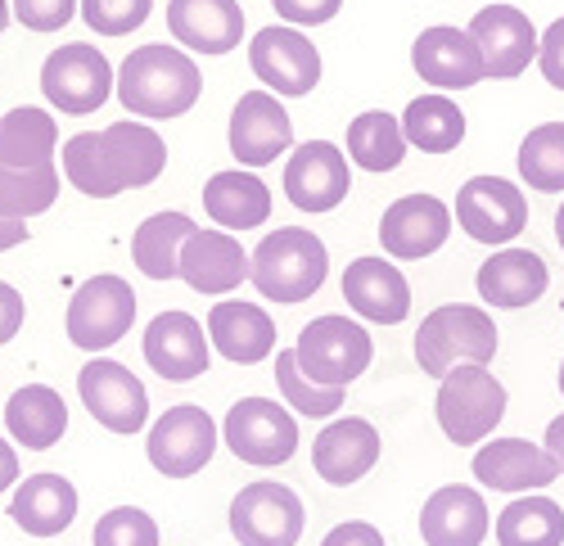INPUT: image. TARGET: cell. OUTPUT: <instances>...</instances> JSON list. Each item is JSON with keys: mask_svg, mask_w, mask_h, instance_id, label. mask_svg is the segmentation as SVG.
<instances>
[{"mask_svg": "<svg viewBox=\"0 0 564 546\" xmlns=\"http://www.w3.org/2000/svg\"><path fill=\"white\" fill-rule=\"evenodd\" d=\"M352 190L348 154L335 141H307L285 163V195L303 212H335Z\"/></svg>", "mask_w": 564, "mask_h": 546, "instance_id": "16", "label": "cell"}, {"mask_svg": "<svg viewBox=\"0 0 564 546\" xmlns=\"http://www.w3.org/2000/svg\"><path fill=\"white\" fill-rule=\"evenodd\" d=\"M321 546H389L384 533L366 524V520H348V524H335L330 533L321 537Z\"/></svg>", "mask_w": 564, "mask_h": 546, "instance_id": "45", "label": "cell"}, {"mask_svg": "<svg viewBox=\"0 0 564 546\" xmlns=\"http://www.w3.org/2000/svg\"><path fill=\"white\" fill-rule=\"evenodd\" d=\"M131 326H135V290L113 271L82 281L64 316V330L82 352L113 348L122 335H131Z\"/></svg>", "mask_w": 564, "mask_h": 546, "instance_id": "9", "label": "cell"}, {"mask_svg": "<svg viewBox=\"0 0 564 546\" xmlns=\"http://www.w3.org/2000/svg\"><path fill=\"white\" fill-rule=\"evenodd\" d=\"M113 68L105 59V51H96V45L86 41H68L59 45L55 55H45L41 64V90L45 100H51V109L68 113V118H86L109 105L113 96Z\"/></svg>", "mask_w": 564, "mask_h": 546, "instance_id": "7", "label": "cell"}, {"mask_svg": "<svg viewBox=\"0 0 564 546\" xmlns=\"http://www.w3.org/2000/svg\"><path fill=\"white\" fill-rule=\"evenodd\" d=\"M475 285H479V298L488 307H510L514 312V307H533L551 290V271L533 249H510L506 244L479 266Z\"/></svg>", "mask_w": 564, "mask_h": 546, "instance_id": "28", "label": "cell"}, {"mask_svg": "<svg viewBox=\"0 0 564 546\" xmlns=\"http://www.w3.org/2000/svg\"><path fill=\"white\" fill-rule=\"evenodd\" d=\"M344 298L357 316L375 326H402L411 316V285L384 258H357L344 271Z\"/></svg>", "mask_w": 564, "mask_h": 546, "instance_id": "26", "label": "cell"}, {"mask_svg": "<svg viewBox=\"0 0 564 546\" xmlns=\"http://www.w3.org/2000/svg\"><path fill=\"white\" fill-rule=\"evenodd\" d=\"M154 0H82V19L100 36H127L150 19Z\"/></svg>", "mask_w": 564, "mask_h": 546, "instance_id": "41", "label": "cell"}, {"mask_svg": "<svg viewBox=\"0 0 564 546\" xmlns=\"http://www.w3.org/2000/svg\"><path fill=\"white\" fill-rule=\"evenodd\" d=\"M199 226L185 217V212H154L135 226L131 236V258L140 266V276L150 281H176V266H181V244L191 240Z\"/></svg>", "mask_w": 564, "mask_h": 546, "instance_id": "32", "label": "cell"}, {"mask_svg": "<svg viewBox=\"0 0 564 546\" xmlns=\"http://www.w3.org/2000/svg\"><path fill=\"white\" fill-rule=\"evenodd\" d=\"M555 240H560V249H564V204H560V212H555Z\"/></svg>", "mask_w": 564, "mask_h": 546, "instance_id": "51", "label": "cell"}, {"mask_svg": "<svg viewBox=\"0 0 564 546\" xmlns=\"http://www.w3.org/2000/svg\"><path fill=\"white\" fill-rule=\"evenodd\" d=\"M542 447L551 451V461H555V466H560V474H564V412L546 425V443H542Z\"/></svg>", "mask_w": 564, "mask_h": 546, "instance_id": "48", "label": "cell"}, {"mask_svg": "<svg viewBox=\"0 0 564 546\" xmlns=\"http://www.w3.org/2000/svg\"><path fill=\"white\" fill-rule=\"evenodd\" d=\"M271 10L290 28H321L344 10V0H271Z\"/></svg>", "mask_w": 564, "mask_h": 546, "instance_id": "43", "label": "cell"}, {"mask_svg": "<svg viewBox=\"0 0 564 546\" xmlns=\"http://www.w3.org/2000/svg\"><path fill=\"white\" fill-rule=\"evenodd\" d=\"M10 19H14V10H10V0H0V36H6V28H10Z\"/></svg>", "mask_w": 564, "mask_h": 546, "instance_id": "50", "label": "cell"}, {"mask_svg": "<svg viewBox=\"0 0 564 546\" xmlns=\"http://www.w3.org/2000/svg\"><path fill=\"white\" fill-rule=\"evenodd\" d=\"M204 212L213 217V226L240 236V231H258L271 217V190L245 167H226L213 172L204 186Z\"/></svg>", "mask_w": 564, "mask_h": 546, "instance_id": "29", "label": "cell"}, {"mask_svg": "<svg viewBox=\"0 0 564 546\" xmlns=\"http://www.w3.org/2000/svg\"><path fill=\"white\" fill-rule=\"evenodd\" d=\"M506 402H510L506 384L488 367H456L438 380L434 416H438V429L447 434V443L475 447V443L492 438V429L506 416Z\"/></svg>", "mask_w": 564, "mask_h": 546, "instance_id": "5", "label": "cell"}, {"mask_svg": "<svg viewBox=\"0 0 564 546\" xmlns=\"http://www.w3.org/2000/svg\"><path fill=\"white\" fill-rule=\"evenodd\" d=\"M167 32L195 55H230L245 41L240 0H167Z\"/></svg>", "mask_w": 564, "mask_h": 546, "instance_id": "23", "label": "cell"}, {"mask_svg": "<svg viewBox=\"0 0 564 546\" xmlns=\"http://www.w3.org/2000/svg\"><path fill=\"white\" fill-rule=\"evenodd\" d=\"M303 520H307L303 496L275 479H258L240 488L230 502V537L240 546H299Z\"/></svg>", "mask_w": 564, "mask_h": 546, "instance_id": "10", "label": "cell"}, {"mask_svg": "<svg viewBox=\"0 0 564 546\" xmlns=\"http://www.w3.org/2000/svg\"><path fill=\"white\" fill-rule=\"evenodd\" d=\"M59 199V167L45 163V167H6L0 163V217L10 221H28L45 208H55Z\"/></svg>", "mask_w": 564, "mask_h": 546, "instance_id": "37", "label": "cell"}, {"mask_svg": "<svg viewBox=\"0 0 564 546\" xmlns=\"http://www.w3.org/2000/svg\"><path fill=\"white\" fill-rule=\"evenodd\" d=\"M330 276V253L307 226H275L249 253V281L271 303H303Z\"/></svg>", "mask_w": 564, "mask_h": 546, "instance_id": "3", "label": "cell"}, {"mask_svg": "<svg viewBox=\"0 0 564 546\" xmlns=\"http://www.w3.org/2000/svg\"><path fill=\"white\" fill-rule=\"evenodd\" d=\"M560 393H564V361H560Z\"/></svg>", "mask_w": 564, "mask_h": 546, "instance_id": "52", "label": "cell"}, {"mask_svg": "<svg viewBox=\"0 0 564 546\" xmlns=\"http://www.w3.org/2000/svg\"><path fill=\"white\" fill-rule=\"evenodd\" d=\"M492 357H497V326L475 303H443L415 330V361L434 380H443L456 367H488Z\"/></svg>", "mask_w": 564, "mask_h": 546, "instance_id": "4", "label": "cell"}, {"mask_svg": "<svg viewBox=\"0 0 564 546\" xmlns=\"http://www.w3.org/2000/svg\"><path fill=\"white\" fill-rule=\"evenodd\" d=\"M520 176L538 195L564 190V122H542L520 141Z\"/></svg>", "mask_w": 564, "mask_h": 546, "instance_id": "38", "label": "cell"}, {"mask_svg": "<svg viewBox=\"0 0 564 546\" xmlns=\"http://www.w3.org/2000/svg\"><path fill=\"white\" fill-rule=\"evenodd\" d=\"M475 479L492 492H510V496H524V492H538L546 483L560 479V466L551 461V451L529 443V438H492L475 451L469 461Z\"/></svg>", "mask_w": 564, "mask_h": 546, "instance_id": "20", "label": "cell"}, {"mask_svg": "<svg viewBox=\"0 0 564 546\" xmlns=\"http://www.w3.org/2000/svg\"><path fill=\"white\" fill-rule=\"evenodd\" d=\"M208 343L235 367H258L275 352V321L258 303L221 298L208 312Z\"/></svg>", "mask_w": 564, "mask_h": 546, "instance_id": "27", "label": "cell"}, {"mask_svg": "<svg viewBox=\"0 0 564 546\" xmlns=\"http://www.w3.org/2000/svg\"><path fill=\"white\" fill-rule=\"evenodd\" d=\"M55 150H59V122L36 109V105H23V109H10L0 118V163L6 167H45L55 163Z\"/></svg>", "mask_w": 564, "mask_h": 546, "instance_id": "33", "label": "cell"}, {"mask_svg": "<svg viewBox=\"0 0 564 546\" xmlns=\"http://www.w3.org/2000/svg\"><path fill=\"white\" fill-rule=\"evenodd\" d=\"M19 483V451L0 438V492H10Z\"/></svg>", "mask_w": 564, "mask_h": 546, "instance_id": "47", "label": "cell"}, {"mask_svg": "<svg viewBox=\"0 0 564 546\" xmlns=\"http://www.w3.org/2000/svg\"><path fill=\"white\" fill-rule=\"evenodd\" d=\"M452 208L438 195H402L380 217V244L398 262H420L447 244Z\"/></svg>", "mask_w": 564, "mask_h": 546, "instance_id": "17", "label": "cell"}, {"mask_svg": "<svg viewBox=\"0 0 564 546\" xmlns=\"http://www.w3.org/2000/svg\"><path fill=\"white\" fill-rule=\"evenodd\" d=\"M402 135L406 145L420 154H452L465 141V113L456 100H447L443 90L434 96H415L402 113Z\"/></svg>", "mask_w": 564, "mask_h": 546, "instance_id": "34", "label": "cell"}, {"mask_svg": "<svg viewBox=\"0 0 564 546\" xmlns=\"http://www.w3.org/2000/svg\"><path fill=\"white\" fill-rule=\"evenodd\" d=\"M538 68H542V77L555 90H564V19H555L542 32V41H538Z\"/></svg>", "mask_w": 564, "mask_h": 546, "instance_id": "44", "label": "cell"}, {"mask_svg": "<svg viewBox=\"0 0 564 546\" xmlns=\"http://www.w3.org/2000/svg\"><path fill=\"white\" fill-rule=\"evenodd\" d=\"M176 281H185L195 294L221 298V294L240 290L249 281V253L230 231H204L199 226V231L181 244Z\"/></svg>", "mask_w": 564, "mask_h": 546, "instance_id": "22", "label": "cell"}, {"mask_svg": "<svg viewBox=\"0 0 564 546\" xmlns=\"http://www.w3.org/2000/svg\"><path fill=\"white\" fill-rule=\"evenodd\" d=\"M380 461V429L361 416H344V421H330L316 443H312V466L325 483L335 488H352L357 479H366Z\"/></svg>", "mask_w": 564, "mask_h": 546, "instance_id": "24", "label": "cell"}, {"mask_svg": "<svg viewBox=\"0 0 564 546\" xmlns=\"http://www.w3.org/2000/svg\"><path fill=\"white\" fill-rule=\"evenodd\" d=\"M28 240V221H10V217H0V253H10Z\"/></svg>", "mask_w": 564, "mask_h": 546, "instance_id": "49", "label": "cell"}, {"mask_svg": "<svg viewBox=\"0 0 564 546\" xmlns=\"http://www.w3.org/2000/svg\"><path fill=\"white\" fill-rule=\"evenodd\" d=\"M406 135H402V118L384 113V109H366L348 122V163L366 167V172H398L406 159Z\"/></svg>", "mask_w": 564, "mask_h": 546, "instance_id": "35", "label": "cell"}, {"mask_svg": "<svg viewBox=\"0 0 564 546\" xmlns=\"http://www.w3.org/2000/svg\"><path fill=\"white\" fill-rule=\"evenodd\" d=\"M294 357H299V371L312 384L348 389L352 380H361L370 371L375 343H370L366 326H357V321H348V316L330 312V316H316V321L303 326V335L294 343Z\"/></svg>", "mask_w": 564, "mask_h": 546, "instance_id": "6", "label": "cell"}, {"mask_svg": "<svg viewBox=\"0 0 564 546\" xmlns=\"http://www.w3.org/2000/svg\"><path fill=\"white\" fill-rule=\"evenodd\" d=\"M113 90L131 118L167 122V118H181L199 105L204 77H199V64L185 51H176L167 41H154V45H135L122 59Z\"/></svg>", "mask_w": 564, "mask_h": 546, "instance_id": "2", "label": "cell"}, {"mask_svg": "<svg viewBox=\"0 0 564 546\" xmlns=\"http://www.w3.org/2000/svg\"><path fill=\"white\" fill-rule=\"evenodd\" d=\"M469 36H475L479 45V55H484V68L492 81H510V77H520L529 73V64L538 59V28L529 23L524 10H514V6H488L479 10L475 19H469L465 28Z\"/></svg>", "mask_w": 564, "mask_h": 546, "instance_id": "18", "label": "cell"}, {"mask_svg": "<svg viewBox=\"0 0 564 546\" xmlns=\"http://www.w3.org/2000/svg\"><path fill=\"white\" fill-rule=\"evenodd\" d=\"M294 145V118L271 90H245L230 109V154L240 167H267Z\"/></svg>", "mask_w": 564, "mask_h": 546, "instance_id": "15", "label": "cell"}, {"mask_svg": "<svg viewBox=\"0 0 564 546\" xmlns=\"http://www.w3.org/2000/svg\"><path fill=\"white\" fill-rule=\"evenodd\" d=\"M10 10L28 32H59L73 23L82 0H10Z\"/></svg>", "mask_w": 564, "mask_h": 546, "instance_id": "42", "label": "cell"}, {"mask_svg": "<svg viewBox=\"0 0 564 546\" xmlns=\"http://www.w3.org/2000/svg\"><path fill=\"white\" fill-rule=\"evenodd\" d=\"M167 167V145L150 122H109L105 131H77L64 145V176L86 199H118L145 190Z\"/></svg>", "mask_w": 564, "mask_h": 546, "instance_id": "1", "label": "cell"}, {"mask_svg": "<svg viewBox=\"0 0 564 546\" xmlns=\"http://www.w3.org/2000/svg\"><path fill=\"white\" fill-rule=\"evenodd\" d=\"M456 221L469 240L506 249L529 226V199L506 176H469L456 190Z\"/></svg>", "mask_w": 564, "mask_h": 546, "instance_id": "13", "label": "cell"}, {"mask_svg": "<svg viewBox=\"0 0 564 546\" xmlns=\"http://www.w3.org/2000/svg\"><path fill=\"white\" fill-rule=\"evenodd\" d=\"M10 520L28 537H59L77 520V488L64 474H32L10 496Z\"/></svg>", "mask_w": 564, "mask_h": 546, "instance_id": "30", "label": "cell"}, {"mask_svg": "<svg viewBox=\"0 0 564 546\" xmlns=\"http://www.w3.org/2000/svg\"><path fill=\"white\" fill-rule=\"evenodd\" d=\"M221 443L235 451V461L271 470V466L294 461L299 421L271 397H240L221 421Z\"/></svg>", "mask_w": 564, "mask_h": 546, "instance_id": "8", "label": "cell"}, {"mask_svg": "<svg viewBox=\"0 0 564 546\" xmlns=\"http://www.w3.org/2000/svg\"><path fill=\"white\" fill-rule=\"evenodd\" d=\"M217 451V421L195 402L167 406L150 425L145 457L163 479H195Z\"/></svg>", "mask_w": 564, "mask_h": 546, "instance_id": "11", "label": "cell"}, {"mask_svg": "<svg viewBox=\"0 0 564 546\" xmlns=\"http://www.w3.org/2000/svg\"><path fill=\"white\" fill-rule=\"evenodd\" d=\"M23 316H28L23 294H19L10 281H0V348H6V343L23 330Z\"/></svg>", "mask_w": 564, "mask_h": 546, "instance_id": "46", "label": "cell"}, {"mask_svg": "<svg viewBox=\"0 0 564 546\" xmlns=\"http://www.w3.org/2000/svg\"><path fill=\"white\" fill-rule=\"evenodd\" d=\"M249 68L271 96H312L321 81V55L299 28H262L249 45Z\"/></svg>", "mask_w": 564, "mask_h": 546, "instance_id": "14", "label": "cell"}, {"mask_svg": "<svg viewBox=\"0 0 564 546\" xmlns=\"http://www.w3.org/2000/svg\"><path fill=\"white\" fill-rule=\"evenodd\" d=\"M497 546H564V511L551 496H514L492 524Z\"/></svg>", "mask_w": 564, "mask_h": 546, "instance_id": "36", "label": "cell"}, {"mask_svg": "<svg viewBox=\"0 0 564 546\" xmlns=\"http://www.w3.org/2000/svg\"><path fill=\"white\" fill-rule=\"evenodd\" d=\"M411 68L434 90H469V86H479L488 77L475 36H469L465 28H452V23H434V28H425L415 36Z\"/></svg>", "mask_w": 564, "mask_h": 546, "instance_id": "19", "label": "cell"}, {"mask_svg": "<svg viewBox=\"0 0 564 546\" xmlns=\"http://www.w3.org/2000/svg\"><path fill=\"white\" fill-rule=\"evenodd\" d=\"M145 361L172 384L199 380L213 361V343L191 312H159L145 326Z\"/></svg>", "mask_w": 564, "mask_h": 546, "instance_id": "21", "label": "cell"}, {"mask_svg": "<svg viewBox=\"0 0 564 546\" xmlns=\"http://www.w3.org/2000/svg\"><path fill=\"white\" fill-rule=\"evenodd\" d=\"M77 393L90 421H100L109 434H140L150 425V393L122 361L113 357H90L77 371Z\"/></svg>", "mask_w": 564, "mask_h": 546, "instance_id": "12", "label": "cell"}, {"mask_svg": "<svg viewBox=\"0 0 564 546\" xmlns=\"http://www.w3.org/2000/svg\"><path fill=\"white\" fill-rule=\"evenodd\" d=\"M488 533H492V520H488V502L479 488L447 483L430 492L425 511H420V537H425V546H484Z\"/></svg>", "mask_w": 564, "mask_h": 546, "instance_id": "25", "label": "cell"}, {"mask_svg": "<svg viewBox=\"0 0 564 546\" xmlns=\"http://www.w3.org/2000/svg\"><path fill=\"white\" fill-rule=\"evenodd\" d=\"M275 384H280V397H285V406H294V412L307 416V421H330L339 406H344V393H348V389L312 384V380L299 371L294 348L275 352Z\"/></svg>", "mask_w": 564, "mask_h": 546, "instance_id": "39", "label": "cell"}, {"mask_svg": "<svg viewBox=\"0 0 564 546\" xmlns=\"http://www.w3.org/2000/svg\"><path fill=\"white\" fill-rule=\"evenodd\" d=\"M90 546H159V524L140 506H113L109 515L96 520Z\"/></svg>", "mask_w": 564, "mask_h": 546, "instance_id": "40", "label": "cell"}, {"mask_svg": "<svg viewBox=\"0 0 564 546\" xmlns=\"http://www.w3.org/2000/svg\"><path fill=\"white\" fill-rule=\"evenodd\" d=\"M6 429L28 451H45L68 434V406L51 384H23L6 406Z\"/></svg>", "mask_w": 564, "mask_h": 546, "instance_id": "31", "label": "cell"}]
</instances>
